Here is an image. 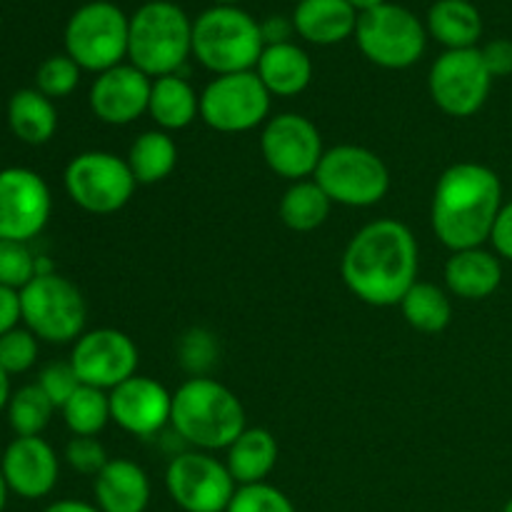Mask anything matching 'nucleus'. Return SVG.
I'll list each match as a JSON object with an SVG mask.
<instances>
[{
    "label": "nucleus",
    "mask_w": 512,
    "mask_h": 512,
    "mask_svg": "<svg viewBox=\"0 0 512 512\" xmlns=\"http://www.w3.org/2000/svg\"><path fill=\"white\" fill-rule=\"evenodd\" d=\"M55 405L38 383L15 390L8 403V423L18 438H38L50 425Z\"/></svg>",
    "instance_id": "2f4dec72"
},
{
    "label": "nucleus",
    "mask_w": 512,
    "mask_h": 512,
    "mask_svg": "<svg viewBox=\"0 0 512 512\" xmlns=\"http://www.w3.org/2000/svg\"><path fill=\"white\" fill-rule=\"evenodd\" d=\"M65 460H68L75 473L95 478L108 465L110 458L98 438H78V435H73V440L65 445Z\"/></svg>",
    "instance_id": "58836bf2"
},
{
    "label": "nucleus",
    "mask_w": 512,
    "mask_h": 512,
    "mask_svg": "<svg viewBox=\"0 0 512 512\" xmlns=\"http://www.w3.org/2000/svg\"><path fill=\"white\" fill-rule=\"evenodd\" d=\"M270 100L255 70L215 75L200 93V120L218 133H248L268 123Z\"/></svg>",
    "instance_id": "9b49d317"
},
{
    "label": "nucleus",
    "mask_w": 512,
    "mask_h": 512,
    "mask_svg": "<svg viewBox=\"0 0 512 512\" xmlns=\"http://www.w3.org/2000/svg\"><path fill=\"white\" fill-rule=\"evenodd\" d=\"M108 395L113 423L135 438L163 433L173 418V393L148 375H133Z\"/></svg>",
    "instance_id": "f3484780"
},
{
    "label": "nucleus",
    "mask_w": 512,
    "mask_h": 512,
    "mask_svg": "<svg viewBox=\"0 0 512 512\" xmlns=\"http://www.w3.org/2000/svg\"><path fill=\"white\" fill-rule=\"evenodd\" d=\"M38 338L28 328H15L0 338V368L8 375L28 373L38 360Z\"/></svg>",
    "instance_id": "c9c22d12"
},
{
    "label": "nucleus",
    "mask_w": 512,
    "mask_h": 512,
    "mask_svg": "<svg viewBox=\"0 0 512 512\" xmlns=\"http://www.w3.org/2000/svg\"><path fill=\"white\" fill-rule=\"evenodd\" d=\"M330 208H333V200L315 180H298L283 193L278 213L285 228L295 230V233H310L328 220Z\"/></svg>",
    "instance_id": "c85d7f7f"
},
{
    "label": "nucleus",
    "mask_w": 512,
    "mask_h": 512,
    "mask_svg": "<svg viewBox=\"0 0 512 512\" xmlns=\"http://www.w3.org/2000/svg\"><path fill=\"white\" fill-rule=\"evenodd\" d=\"M263 50L260 23L235 5H215L193 20V55L210 73L255 70Z\"/></svg>",
    "instance_id": "39448f33"
},
{
    "label": "nucleus",
    "mask_w": 512,
    "mask_h": 512,
    "mask_svg": "<svg viewBox=\"0 0 512 512\" xmlns=\"http://www.w3.org/2000/svg\"><path fill=\"white\" fill-rule=\"evenodd\" d=\"M295 33L293 20L283 18V15H270L268 20L260 23V35H263L265 48L268 45H280V43H290V35Z\"/></svg>",
    "instance_id": "37998d69"
},
{
    "label": "nucleus",
    "mask_w": 512,
    "mask_h": 512,
    "mask_svg": "<svg viewBox=\"0 0 512 512\" xmlns=\"http://www.w3.org/2000/svg\"><path fill=\"white\" fill-rule=\"evenodd\" d=\"M215 5H238L240 0H213Z\"/></svg>",
    "instance_id": "09e8293b"
},
{
    "label": "nucleus",
    "mask_w": 512,
    "mask_h": 512,
    "mask_svg": "<svg viewBox=\"0 0 512 512\" xmlns=\"http://www.w3.org/2000/svg\"><path fill=\"white\" fill-rule=\"evenodd\" d=\"M23 323L38 340L53 345L75 343L85 333L88 303L78 285L58 273L35 275L20 290Z\"/></svg>",
    "instance_id": "423d86ee"
},
{
    "label": "nucleus",
    "mask_w": 512,
    "mask_h": 512,
    "mask_svg": "<svg viewBox=\"0 0 512 512\" xmlns=\"http://www.w3.org/2000/svg\"><path fill=\"white\" fill-rule=\"evenodd\" d=\"M348 3L353 5V8L358 10V13H368V10L378 8V5L388 3V0H348Z\"/></svg>",
    "instance_id": "49530a36"
},
{
    "label": "nucleus",
    "mask_w": 512,
    "mask_h": 512,
    "mask_svg": "<svg viewBox=\"0 0 512 512\" xmlns=\"http://www.w3.org/2000/svg\"><path fill=\"white\" fill-rule=\"evenodd\" d=\"M138 345L128 333L115 328L88 330L73 343L70 365L80 383L110 393L138 375Z\"/></svg>",
    "instance_id": "dca6fc26"
},
{
    "label": "nucleus",
    "mask_w": 512,
    "mask_h": 512,
    "mask_svg": "<svg viewBox=\"0 0 512 512\" xmlns=\"http://www.w3.org/2000/svg\"><path fill=\"white\" fill-rule=\"evenodd\" d=\"M433 103L453 118H470L488 103L493 75L485 68L480 48L445 50L428 75Z\"/></svg>",
    "instance_id": "ddd939ff"
},
{
    "label": "nucleus",
    "mask_w": 512,
    "mask_h": 512,
    "mask_svg": "<svg viewBox=\"0 0 512 512\" xmlns=\"http://www.w3.org/2000/svg\"><path fill=\"white\" fill-rule=\"evenodd\" d=\"M153 78L135 65H115L93 80L88 93L90 110L105 125H130L148 113Z\"/></svg>",
    "instance_id": "a211bd4d"
},
{
    "label": "nucleus",
    "mask_w": 512,
    "mask_h": 512,
    "mask_svg": "<svg viewBox=\"0 0 512 512\" xmlns=\"http://www.w3.org/2000/svg\"><path fill=\"white\" fill-rule=\"evenodd\" d=\"M170 425L183 443L203 453L228 450L248 428L238 395L208 375L185 380L175 390Z\"/></svg>",
    "instance_id": "7ed1b4c3"
},
{
    "label": "nucleus",
    "mask_w": 512,
    "mask_h": 512,
    "mask_svg": "<svg viewBox=\"0 0 512 512\" xmlns=\"http://www.w3.org/2000/svg\"><path fill=\"white\" fill-rule=\"evenodd\" d=\"M193 55V20L170 0H150L130 18V65L148 78L175 75Z\"/></svg>",
    "instance_id": "20e7f679"
},
{
    "label": "nucleus",
    "mask_w": 512,
    "mask_h": 512,
    "mask_svg": "<svg viewBox=\"0 0 512 512\" xmlns=\"http://www.w3.org/2000/svg\"><path fill=\"white\" fill-rule=\"evenodd\" d=\"M38 385L43 388V393L48 395L50 403H53L55 408H63V405L73 398V393L83 383H80L78 373H75L73 365H70V360H68V363L45 365L38 375Z\"/></svg>",
    "instance_id": "4c0bfd02"
},
{
    "label": "nucleus",
    "mask_w": 512,
    "mask_h": 512,
    "mask_svg": "<svg viewBox=\"0 0 512 512\" xmlns=\"http://www.w3.org/2000/svg\"><path fill=\"white\" fill-rule=\"evenodd\" d=\"M225 512H295L293 500L270 483L240 485Z\"/></svg>",
    "instance_id": "72a5a7b5"
},
{
    "label": "nucleus",
    "mask_w": 512,
    "mask_h": 512,
    "mask_svg": "<svg viewBox=\"0 0 512 512\" xmlns=\"http://www.w3.org/2000/svg\"><path fill=\"white\" fill-rule=\"evenodd\" d=\"M63 185L68 198L80 210L110 215L130 203L138 180L125 158L108 150H85L65 165Z\"/></svg>",
    "instance_id": "1a4fd4ad"
},
{
    "label": "nucleus",
    "mask_w": 512,
    "mask_h": 512,
    "mask_svg": "<svg viewBox=\"0 0 512 512\" xmlns=\"http://www.w3.org/2000/svg\"><path fill=\"white\" fill-rule=\"evenodd\" d=\"M400 310L410 328L420 330V333H443L453 320V303H450L448 293L438 285L423 283V280H418L405 293V298L400 300Z\"/></svg>",
    "instance_id": "c756f323"
},
{
    "label": "nucleus",
    "mask_w": 512,
    "mask_h": 512,
    "mask_svg": "<svg viewBox=\"0 0 512 512\" xmlns=\"http://www.w3.org/2000/svg\"><path fill=\"white\" fill-rule=\"evenodd\" d=\"M130 18L108 0H93L70 15L65 25V53L80 65V70L105 73L123 65L128 58Z\"/></svg>",
    "instance_id": "0eeeda50"
},
{
    "label": "nucleus",
    "mask_w": 512,
    "mask_h": 512,
    "mask_svg": "<svg viewBox=\"0 0 512 512\" xmlns=\"http://www.w3.org/2000/svg\"><path fill=\"white\" fill-rule=\"evenodd\" d=\"M260 153L280 178L298 183L313 178L323 160V135L318 125L300 113H280L268 118L260 133Z\"/></svg>",
    "instance_id": "4468645a"
},
{
    "label": "nucleus",
    "mask_w": 512,
    "mask_h": 512,
    "mask_svg": "<svg viewBox=\"0 0 512 512\" xmlns=\"http://www.w3.org/2000/svg\"><path fill=\"white\" fill-rule=\"evenodd\" d=\"M10 398H13V393H10V375L0 368V413L8 410Z\"/></svg>",
    "instance_id": "a18cd8bd"
},
{
    "label": "nucleus",
    "mask_w": 512,
    "mask_h": 512,
    "mask_svg": "<svg viewBox=\"0 0 512 512\" xmlns=\"http://www.w3.org/2000/svg\"><path fill=\"white\" fill-rule=\"evenodd\" d=\"M35 260L28 243L0 240V285L13 290H23L35 278Z\"/></svg>",
    "instance_id": "f704fd0d"
},
{
    "label": "nucleus",
    "mask_w": 512,
    "mask_h": 512,
    "mask_svg": "<svg viewBox=\"0 0 512 512\" xmlns=\"http://www.w3.org/2000/svg\"><path fill=\"white\" fill-rule=\"evenodd\" d=\"M80 83V65L65 55H50L48 60H43L35 73V88L45 95V98H65V95L73 93Z\"/></svg>",
    "instance_id": "473e14b6"
},
{
    "label": "nucleus",
    "mask_w": 512,
    "mask_h": 512,
    "mask_svg": "<svg viewBox=\"0 0 512 512\" xmlns=\"http://www.w3.org/2000/svg\"><path fill=\"white\" fill-rule=\"evenodd\" d=\"M165 488L183 512H225L238 483L213 453L185 450L168 463Z\"/></svg>",
    "instance_id": "f8f14e48"
},
{
    "label": "nucleus",
    "mask_w": 512,
    "mask_h": 512,
    "mask_svg": "<svg viewBox=\"0 0 512 512\" xmlns=\"http://www.w3.org/2000/svg\"><path fill=\"white\" fill-rule=\"evenodd\" d=\"M485 60V68L490 70V75L495 78H508L512 75V40L498 38L490 40L485 48H480Z\"/></svg>",
    "instance_id": "ea45409f"
},
{
    "label": "nucleus",
    "mask_w": 512,
    "mask_h": 512,
    "mask_svg": "<svg viewBox=\"0 0 512 512\" xmlns=\"http://www.w3.org/2000/svg\"><path fill=\"white\" fill-rule=\"evenodd\" d=\"M490 243H493L498 258L512 260V200L500 210L498 220L493 225V233H490Z\"/></svg>",
    "instance_id": "a19ab883"
},
{
    "label": "nucleus",
    "mask_w": 512,
    "mask_h": 512,
    "mask_svg": "<svg viewBox=\"0 0 512 512\" xmlns=\"http://www.w3.org/2000/svg\"><path fill=\"white\" fill-rule=\"evenodd\" d=\"M503 512H512V498L508 500V503H505V508H503Z\"/></svg>",
    "instance_id": "8fccbe9b"
},
{
    "label": "nucleus",
    "mask_w": 512,
    "mask_h": 512,
    "mask_svg": "<svg viewBox=\"0 0 512 512\" xmlns=\"http://www.w3.org/2000/svg\"><path fill=\"white\" fill-rule=\"evenodd\" d=\"M8 125L20 143L45 145L58 130V110L38 88L15 90L8 103Z\"/></svg>",
    "instance_id": "a878e982"
},
{
    "label": "nucleus",
    "mask_w": 512,
    "mask_h": 512,
    "mask_svg": "<svg viewBox=\"0 0 512 512\" xmlns=\"http://www.w3.org/2000/svg\"><path fill=\"white\" fill-rule=\"evenodd\" d=\"M0 470L10 493L23 500H40L58 485L60 460L40 435L15 438L0 458Z\"/></svg>",
    "instance_id": "6ab92c4d"
},
{
    "label": "nucleus",
    "mask_w": 512,
    "mask_h": 512,
    "mask_svg": "<svg viewBox=\"0 0 512 512\" xmlns=\"http://www.w3.org/2000/svg\"><path fill=\"white\" fill-rule=\"evenodd\" d=\"M20 320H23V313H20V290L0 285V338L18 328Z\"/></svg>",
    "instance_id": "79ce46f5"
},
{
    "label": "nucleus",
    "mask_w": 512,
    "mask_h": 512,
    "mask_svg": "<svg viewBox=\"0 0 512 512\" xmlns=\"http://www.w3.org/2000/svg\"><path fill=\"white\" fill-rule=\"evenodd\" d=\"M43 512H100V508L83 503V500H58V503H50Z\"/></svg>",
    "instance_id": "c03bdc74"
},
{
    "label": "nucleus",
    "mask_w": 512,
    "mask_h": 512,
    "mask_svg": "<svg viewBox=\"0 0 512 512\" xmlns=\"http://www.w3.org/2000/svg\"><path fill=\"white\" fill-rule=\"evenodd\" d=\"M428 33L448 50L475 48L483 18L470 0H438L428 13Z\"/></svg>",
    "instance_id": "bb28decb"
},
{
    "label": "nucleus",
    "mask_w": 512,
    "mask_h": 512,
    "mask_svg": "<svg viewBox=\"0 0 512 512\" xmlns=\"http://www.w3.org/2000/svg\"><path fill=\"white\" fill-rule=\"evenodd\" d=\"M63 420L78 438H98L110 423V395L105 390L80 385L73 398L63 405Z\"/></svg>",
    "instance_id": "7c9ffc66"
},
{
    "label": "nucleus",
    "mask_w": 512,
    "mask_h": 512,
    "mask_svg": "<svg viewBox=\"0 0 512 512\" xmlns=\"http://www.w3.org/2000/svg\"><path fill=\"white\" fill-rule=\"evenodd\" d=\"M355 38L370 63L388 70H405L423 58L428 30L408 8L383 3L360 13Z\"/></svg>",
    "instance_id": "9d476101"
},
{
    "label": "nucleus",
    "mask_w": 512,
    "mask_h": 512,
    "mask_svg": "<svg viewBox=\"0 0 512 512\" xmlns=\"http://www.w3.org/2000/svg\"><path fill=\"white\" fill-rule=\"evenodd\" d=\"M100 512H145L150 505V478L138 463L125 458L108 460L93 483Z\"/></svg>",
    "instance_id": "aec40b11"
},
{
    "label": "nucleus",
    "mask_w": 512,
    "mask_h": 512,
    "mask_svg": "<svg viewBox=\"0 0 512 512\" xmlns=\"http://www.w3.org/2000/svg\"><path fill=\"white\" fill-rule=\"evenodd\" d=\"M255 73L270 95L293 98L303 93L313 80V60L295 43L268 45L255 65Z\"/></svg>",
    "instance_id": "5701e85b"
},
{
    "label": "nucleus",
    "mask_w": 512,
    "mask_h": 512,
    "mask_svg": "<svg viewBox=\"0 0 512 512\" xmlns=\"http://www.w3.org/2000/svg\"><path fill=\"white\" fill-rule=\"evenodd\" d=\"M128 165L138 185H155L178 165V145L165 130H145L128 150Z\"/></svg>",
    "instance_id": "cd10ccee"
},
{
    "label": "nucleus",
    "mask_w": 512,
    "mask_h": 512,
    "mask_svg": "<svg viewBox=\"0 0 512 512\" xmlns=\"http://www.w3.org/2000/svg\"><path fill=\"white\" fill-rule=\"evenodd\" d=\"M278 440L265 428H245L240 438L228 448V465L233 480L240 485L265 483L278 465Z\"/></svg>",
    "instance_id": "393cba45"
},
{
    "label": "nucleus",
    "mask_w": 512,
    "mask_h": 512,
    "mask_svg": "<svg viewBox=\"0 0 512 512\" xmlns=\"http://www.w3.org/2000/svg\"><path fill=\"white\" fill-rule=\"evenodd\" d=\"M8 493H10V488L3 478V470H0V512L5 510V503H8Z\"/></svg>",
    "instance_id": "de8ad7c7"
},
{
    "label": "nucleus",
    "mask_w": 512,
    "mask_h": 512,
    "mask_svg": "<svg viewBox=\"0 0 512 512\" xmlns=\"http://www.w3.org/2000/svg\"><path fill=\"white\" fill-rule=\"evenodd\" d=\"M218 360V343L215 335L205 328H193L180 340V363L193 378H203L208 368Z\"/></svg>",
    "instance_id": "e433bc0d"
},
{
    "label": "nucleus",
    "mask_w": 512,
    "mask_h": 512,
    "mask_svg": "<svg viewBox=\"0 0 512 512\" xmlns=\"http://www.w3.org/2000/svg\"><path fill=\"white\" fill-rule=\"evenodd\" d=\"M360 13L348 0H300L293 13L295 33L315 45H335L355 35Z\"/></svg>",
    "instance_id": "4be33fe9"
},
{
    "label": "nucleus",
    "mask_w": 512,
    "mask_h": 512,
    "mask_svg": "<svg viewBox=\"0 0 512 512\" xmlns=\"http://www.w3.org/2000/svg\"><path fill=\"white\" fill-rule=\"evenodd\" d=\"M418 258L413 230L400 220L380 218L350 238L340 273L355 298L373 308H390L418 283Z\"/></svg>",
    "instance_id": "f257e3e1"
},
{
    "label": "nucleus",
    "mask_w": 512,
    "mask_h": 512,
    "mask_svg": "<svg viewBox=\"0 0 512 512\" xmlns=\"http://www.w3.org/2000/svg\"><path fill=\"white\" fill-rule=\"evenodd\" d=\"M53 195L43 175L30 168L0 170V240L30 243L48 225Z\"/></svg>",
    "instance_id": "2eb2a0df"
},
{
    "label": "nucleus",
    "mask_w": 512,
    "mask_h": 512,
    "mask_svg": "<svg viewBox=\"0 0 512 512\" xmlns=\"http://www.w3.org/2000/svg\"><path fill=\"white\" fill-rule=\"evenodd\" d=\"M503 183L483 163H455L438 178L430 205L433 233L448 250L483 248L503 210Z\"/></svg>",
    "instance_id": "f03ea898"
},
{
    "label": "nucleus",
    "mask_w": 512,
    "mask_h": 512,
    "mask_svg": "<svg viewBox=\"0 0 512 512\" xmlns=\"http://www.w3.org/2000/svg\"><path fill=\"white\" fill-rule=\"evenodd\" d=\"M298 3H300V0H298Z\"/></svg>",
    "instance_id": "3c124183"
},
{
    "label": "nucleus",
    "mask_w": 512,
    "mask_h": 512,
    "mask_svg": "<svg viewBox=\"0 0 512 512\" xmlns=\"http://www.w3.org/2000/svg\"><path fill=\"white\" fill-rule=\"evenodd\" d=\"M313 180L333 203L345 208L378 205L390 190L388 165L363 145H335L325 150Z\"/></svg>",
    "instance_id": "6e6552de"
},
{
    "label": "nucleus",
    "mask_w": 512,
    "mask_h": 512,
    "mask_svg": "<svg viewBox=\"0 0 512 512\" xmlns=\"http://www.w3.org/2000/svg\"><path fill=\"white\" fill-rule=\"evenodd\" d=\"M445 283L463 300H485L503 283V263L485 248L458 250L445 263Z\"/></svg>",
    "instance_id": "412c9836"
},
{
    "label": "nucleus",
    "mask_w": 512,
    "mask_h": 512,
    "mask_svg": "<svg viewBox=\"0 0 512 512\" xmlns=\"http://www.w3.org/2000/svg\"><path fill=\"white\" fill-rule=\"evenodd\" d=\"M148 115L155 120L158 130H183L200 118V95L188 80L180 78V73L155 78L150 88Z\"/></svg>",
    "instance_id": "b1692460"
}]
</instances>
